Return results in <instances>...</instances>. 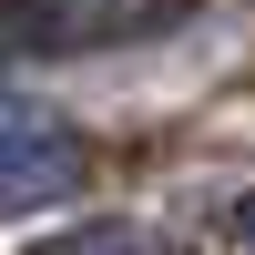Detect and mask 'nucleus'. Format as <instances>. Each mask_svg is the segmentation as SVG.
<instances>
[{
	"instance_id": "nucleus-1",
	"label": "nucleus",
	"mask_w": 255,
	"mask_h": 255,
	"mask_svg": "<svg viewBox=\"0 0 255 255\" xmlns=\"http://www.w3.org/2000/svg\"><path fill=\"white\" fill-rule=\"evenodd\" d=\"M61 194H82V143L41 113H0V215H31Z\"/></svg>"
},
{
	"instance_id": "nucleus-2",
	"label": "nucleus",
	"mask_w": 255,
	"mask_h": 255,
	"mask_svg": "<svg viewBox=\"0 0 255 255\" xmlns=\"http://www.w3.org/2000/svg\"><path fill=\"white\" fill-rule=\"evenodd\" d=\"M31 255H163L143 225H61L51 245H31Z\"/></svg>"
},
{
	"instance_id": "nucleus-3",
	"label": "nucleus",
	"mask_w": 255,
	"mask_h": 255,
	"mask_svg": "<svg viewBox=\"0 0 255 255\" xmlns=\"http://www.w3.org/2000/svg\"><path fill=\"white\" fill-rule=\"evenodd\" d=\"M235 245H245V255H255V194H245V204H235Z\"/></svg>"
}]
</instances>
